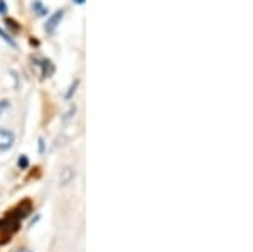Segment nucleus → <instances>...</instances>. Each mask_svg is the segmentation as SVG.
Instances as JSON below:
<instances>
[{
  "mask_svg": "<svg viewBox=\"0 0 253 252\" xmlns=\"http://www.w3.org/2000/svg\"><path fill=\"white\" fill-rule=\"evenodd\" d=\"M16 143V136L10 129H0V152H5L12 149Z\"/></svg>",
  "mask_w": 253,
  "mask_h": 252,
  "instance_id": "nucleus-1",
  "label": "nucleus"
},
{
  "mask_svg": "<svg viewBox=\"0 0 253 252\" xmlns=\"http://www.w3.org/2000/svg\"><path fill=\"white\" fill-rule=\"evenodd\" d=\"M74 178H76V171H74L73 168H66L64 171H61L59 183H61V186H67V184H71V181Z\"/></svg>",
  "mask_w": 253,
  "mask_h": 252,
  "instance_id": "nucleus-2",
  "label": "nucleus"
},
{
  "mask_svg": "<svg viewBox=\"0 0 253 252\" xmlns=\"http://www.w3.org/2000/svg\"><path fill=\"white\" fill-rule=\"evenodd\" d=\"M61 17H63V10H59V12H56L54 16H52L51 19H49V22L46 24V29H48L49 33H52V31H54V27L59 24V20H61Z\"/></svg>",
  "mask_w": 253,
  "mask_h": 252,
  "instance_id": "nucleus-3",
  "label": "nucleus"
},
{
  "mask_svg": "<svg viewBox=\"0 0 253 252\" xmlns=\"http://www.w3.org/2000/svg\"><path fill=\"white\" fill-rule=\"evenodd\" d=\"M27 164H29V159H27V156H20V159H19V166H20V168H27Z\"/></svg>",
  "mask_w": 253,
  "mask_h": 252,
  "instance_id": "nucleus-4",
  "label": "nucleus"
},
{
  "mask_svg": "<svg viewBox=\"0 0 253 252\" xmlns=\"http://www.w3.org/2000/svg\"><path fill=\"white\" fill-rule=\"evenodd\" d=\"M0 37H2V39H5V41H7V42H10V44H12V46H14V41H12V39H10L9 36H7V34H5V33H3V31H2V29H0Z\"/></svg>",
  "mask_w": 253,
  "mask_h": 252,
  "instance_id": "nucleus-5",
  "label": "nucleus"
},
{
  "mask_svg": "<svg viewBox=\"0 0 253 252\" xmlns=\"http://www.w3.org/2000/svg\"><path fill=\"white\" fill-rule=\"evenodd\" d=\"M7 10V5H5V2L3 0H0V14H3Z\"/></svg>",
  "mask_w": 253,
  "mask_h": 252,
  "instance_id": "nucleus-6",
  "label": "nucleus"
},
{
  "mask_svg": "<svg viewBox=\"0 0 253 252\" xmlns=\"http://www.w3.org/2000/svg\"><path fill=\"white\" fill-rule=\"evenodd\" d=\"M17 252H32L31 249H20V251H17Z\"/></svg>",
  "mask_w": 253,
  "mask_h": 252,
  "instance_id": "nucleus-7",
  "label": "nucleus"
},
{
  "mask_svg": "<svg viewBox=\"0 0 253 252\" xmlns=\"http://www.w3.org/2000/svg\"><path fill=\"white\" fill-rule=\"evenodd\" d=\"M74 3H84V0H74Z\"/></svg>",
  "mask_w": 253,
  "mask_h": 252,
  "instance_id": "nucleus-8",
  "label": "nucleus"
}]
</instances>
